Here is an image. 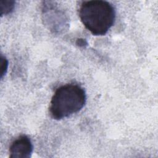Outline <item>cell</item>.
<instances>
[{"instance_id":"obj_1","label":"cell","mask_w":158,"mask_h":158,"mask_svg":"<svg viewBox=\"0 0 158 158\" xmlns=\"http://www.w3.org/2000/svg\"><path fill=\"white\" fill-rule=\"evenodd\" d=\"M81 22L93 35L101 36L107 33L113 26L115 10L109 2L102 0L83 1L79 9Z\"/></svg>"},{"instance_id":"obj_2","label":"cell","mask_w":158,"mask_h":158,"mask_svg":"<svg viewBox=\"0 0 158 158\" xmlns=\"http://www.w3.org/2000/svg\"><path fill=\"white\" fill-rule=\"evenodd\" d=\"M86 95L78 85L67 84L59 87L53 94L49 107L51 117L60 120L79 112L85 106Z\"/></svg>"},{"instance_id":"obj_3","label":"cell","mask_w":158,"mask_h":158,"mask_svg":"<svg viewBox=\"0 0 158 158\" xmlns=\"http://www.w3.org/2000/svg\"><path fill=\"white\" fill-rule=\"evenodd\" d=\"M33 151L31 139L27 135H21L16 138L9 147L10 158H29Z\"/></svg>"},{"instance_id":"obj_4","label":"cell","mask_w":158,"mask_h":158,"mask_svg":"<svg viewBox=\"0 0 158 158\" xmlns=\"http://www.w3.org/2000/svg\"><path fill=\"white\" fill-rule=\"evenodd\" d=\"M15 1L11 0L1 1V15H7L11 13L15 7Z\"/></svg>"},{"instance_id":"obj_5","label":"cell","mask_w":158,"mask_h":158,"mask_svg":"<svg viewBox=\"0 0 158 158\" xmlns=\"http://www.w3.org/2000/svg\"><path fill=\"white\" fill-rule=\"evenodd\" d=\"M8 69V60L6 57L1 56V78L6 75Z\"/></svg>"},{"instance_id":"obj_6","label":"cell","mask_w":158,"mask_h":158,"mask_svg":"<svg viewBox=\"0 0 158 158\" xmlns=\"http://www.w3.org/2000/svg\"><path fill=\"white\" fill-rule=\"evenodd\" d=\"M76 43L80 47H84L85 46L87 45V42L85 39H78Z\"/></svg>"}]
</instances>
